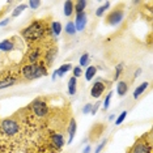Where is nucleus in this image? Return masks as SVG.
<instances>
[{
	"instance_id": "1",
	"label": "nucleus",
	"mask_w": 153,
	"mask_h": 153,
	"mask_svg": "<svg viewBox=\"0 0 153 153\" xmlns=\"http://www.w3.org/2000/svg\"><path fill=\"white\" fill-rule=\"evenodd\" d=\"M21 37L27 45L42 42L50 37H54L50 30V21L47 19H38L21 30Z\"/></svg>"
},
{
	"instance_id": "2",
	"label": "nucleus",
	"mask_w": 153,
	"mask_h": 153,
	"mask_svg": "<svg viewBox=\"0 0 153 153\" xmlns=\"http://www.w3.org/2000/svg\"><path fill=\"white\" fill-rule=\"evenodd\" d=\"M48 75V68L43 62L34 64H21L20 65V76L22 80H36Z\"/></svg>"
},
{
	"instance_id": "3",
	"label": "nucleus",
	"mask_w": 153,
	"mask_h": 153,
	"mask_svg": "<svg viewBox=\"0 0 153 153\" xmlns=\"http://www.w3.org/2000/svg\"><path fill=\"white\" fill-rule=\"evenodd\" d=\"M20 80H21L20 65H12L5 71H1L0 72V90L17 84Z\"/></svg>"
},
{
	"instance_id": "4",
	"label": "nucleus",
	"mask_w": 153,
	"mask_h": 153,
	"mask_svg": "<svg viewBox=\"0 0 153 153\" xmlns=\"http://www.w3.org/2000/svg\"><path fill=\"white\" fill-rule=\"evenodd\" d=\"M131 153H153L152 152V135L151 131L143 135L135 141L134 147L131 148Z\"/></svg>"
},
{
	"instance_id": "5",
	"label": "nucleus",
	"mask_w": 153,
	"mask_h": 153,
	"mask_svg": "<svg viewBox=\"0 0 153 153\" xmlns=\"http://www.w3.org/2000/svg\"><path fill=\"white\" fill-rule=\"evenodd\" d=\"M109 86H110V82H107L106 80L97 79L94 81V84H93V86H92V89H90V96H92L93 98H100Z\"/></svg>"
},
{
	"instance_id": "6",
	"label": "nucleus",
	"mask_w": 153,
	"mask_h": 153,
	"mask_svg": "<svg viewBox=\"0 0 153 153\" xmlns=\"http://www.w3.org/2000/svg\"><path fill=\"white\" fill-rule=\"evenodd\" d=\"M123 16H124V11L122 8H115L113 9L109 15L106 17V22L109 24V25H113V26H117L118 24L122 22V20H123Z\"/></svg>"
},
{
	"instance_id": "7",
	"label": "nucleus",
	"mask_w": 153,
	"mask_h": 153,
	"mask_svg": "<svg viewBox=\"0 0 153 153\" xmlns=\"http://www.w3.org/2000/svg\"><path fill=\"white\" fill-rule=\"evenodd\" d=\"M17 37H12V38H7V39L0 42V51L3 53H11L17 47Z\"/></svg>"
},
{
	"instance_id": "8",
	"label": "nucleus",
	"mask_w": 153,
	"mask_h": 153,
	"mask_svg": "<svg viewBox=\"0 0 153 153\" xmlns=\"http://www.w3.org/2000/svg\"><path fill=\"white\" fill-rule=\"evenodd\" d=\"M86 13L85 12H81V13H77L76 16V20H75V27H76V32H82L86 26Z\"/></svg>"
},
{
	"instance_id": "9",
	"label": "nucleus",
	"mask_w": 153,
	"mask_h": 153,
	"mask_svg": "<svg viewBox=\"0 0 153 153\" xmlns=\"http://www.w3.org/2000/svg\"><path fill=\"white\" fill-rule=\"evenodd\" d=\"M76 128H77V124H76V120L75 118H71L68 120V127H67V135H68V144H71L74 141V137H75V134H76Z\"/></svg>"
},
{
	"instance_id": "10",
	"label": "nucleus",
	"mask_w": 153,
	"mask_h": 153,
	"mask_svg": "<svg viewBox=\"0 0 153 153\" xmlns=\"http://www.w3.org/2000/svg\"><path fill=\"white\" fill-rule=\"evenodd\" d=\"M50 30H51V34L56 38L58 36H60V33L63 32V26L59 21H51L50 22Z\"/></svg>"
},
{
	"instance_id": "11",
	"label": "nucleus",
	"mask_w": 153,
	"mask_h": 153,
	"mask_svg": "<svg viewBox=\"0 0 153 153\" xmlns=\"http://www.w3.org/2000/svg\"><path fill=\"white\" fill-rule=\"evenodd\" d=\"M128 92V84L127 81H124V80H120V81H118V85H117V93L119 97H123L126 96V93Z\"/></svg>"
},
{
	"instance_id": "12",
	"label": "nucleus",
	"mask_w": 153,
	"mask_h": 153,
	"mask_svg": "<svg viewBox=\"0 0 153 153\" xmlns=\"http://www.w3.org/2000/svg\"><path fill=\"white\" fill-rule=\"evenodd\" d=\"M149 86V82H147V81H144V82H141L140 85L137 86L136 89L134 90V98L136 100V98H139V97H140L143 93L145 92V90H147V88Z\"/></svg>"
},
{
	"instance_id": "13",
	"label": "nucleus",
	"mask_w": 153,
	"mask_h": 153,
	"mask_svg": "<svg viewBox=\"0 0 153 153\" xmlns=\"http://www.w3.org/2000/svg\"><path fill=\"white\" fill-rule=\"evenodd\" d=\"M75 12V3L74 1H65L64 3V16L71 17Z\"/></svg>"
},
{
	"instance_id": "14",
	"label": "nucleus",
	"mask_w": 153,
	"mask_h": 153,
	"mask_svg": "<svg viewBox=\"0 0 153 153\" xmlns=\"http://www.w3.org/2000/svg\"><path fill=\"white\" fill-rule=\"evenodd\" d=\"M76 88H77V79H75L72 76L71 79L68 80V93L71 96H74L76 93Z\"/></svg>"
},
{
	"instance_id": "15",
	"label": "nucleus",
	"mask_w": 153,
	"mask_h": 153,
	"mask_svg": "<svg viewBox=\"0 0 153 153\" xmlns=\"http://www.w3.org/2000/svg\"><path fill=\"white\" fill-rule=\"evenodd\" d=\"M71 69H72L71 64H63V65H60L56 71H55V74H56V76H59V77H63V76L67 74L68 71H71Z\"/></svg>"
},
{
	"instance_id": "16",
	"label": "nucleus",
	"mask_w": 153,
	"mask_h": 153,
	"mask_svg": "<svg viewBox=\"0 0 153 153\" xmlns=\"http://www.w3.org/2000/svg\"><path fill=\"white\" fill-rule=\"evenodd\" d=\"M97 74V68L94 67V65H89L88 68H86V71H85V79H86V81H90L93 77L96 76Z\"/></svg>"
},
{
	"instance_id": "17",
	"label": "nucleus",
	"mask_w": 153,
	"mask_h": 153,
	"mask_svg": "<svg viewBox=\"0 0 153 153\" xmlns=\"http://www.w3.org/2000/svg\"><path fill=\"white\" fill-rule=\"evenodd\" d=\"M64 30H65V33H67L68 36H75V34H76L75 24L72 22V21H68L67 25H65V27H64Z\"/></svg>"
},
{
	"instance_id": "18",
	"label": "nucleus",
	"mask_w": 153,
	"mask_h": 153,
	"mask_svg": "<svg viewBox=\"0 0 153 153\" xmlns=\"http://www.w3.org/2000/svg\"><path fill=\"white\" fill-rule=\"evenodd\" d=\"M86 4H88V3H86L85 0H80V1H76V3H75V11H76V13L84 12Z\"/></svg>"
},
{
	"instance_id": "19",
	"label": "nucleus",
	"mask_w": 153,
	"mask_h": 153,
	"mask_svg": "<svg viewBox=\"0 0 153 153\" xmlns=\"http://www.w3.org/2000/svg\"><path fill=\"white\" fill-rule=\"evenodd\" d=\"M27 8V5L26 4H20V5H17L15 9H13V12H12V17H17V16H20L22 13V11H25V9Z\"/></svg>"
},
{
	"instance_id": "20",
	"label": "nucleus",
	"mask_w": 153,
	"mask_h": 153,
	"mask_svg": "<svg viewBox=\"0 0 153 153\" xmlns=\"http://www.w3.org/2000/svg\"><path fill=\"white\" fill-rule=\"evenodd\" d=\"M109 8H110V3H109V1H106L103 5H101V7H98V8H97L96 16H97V17H101V16L103 15V13H105L106 9H109Z\"/></svg>"
},
{
	"instance_id": "21",
	"label": "nucleus",
	"mask_w": 153,
	"mask_h": 153,
	"mask_svg": "<svg viewBox=\"0 0 153 153\" xmlns=\"http://www.w3.org/2000/svg\"><path fill=\"white\" fill-rule=\"evenodd\" d=\"M123 69H124V64H123V63H119V64H118L117 67H115V75H114V77H113L114 81H117V80L120 77V75L123 74Z\"/></svg>"
},
{
	"instance_id": "22",
	"label": "nucleus",
	"mask_w": 153,
	"mask_h": 153,
	"mask_svg": "<svg viewBox=\"0 0 153 153\" xmlns=\"http://www.w3.org/2000/svg\"><path fill=\"white\" fill-rule=\"evenodd\" d=\"M89 64V54L88 53H85V54H82L81 55V58H80V67H85V65H88Z\"/></svg>"
},
{
	"instance_id": "23",
	"label": "nucleus",
	"mask_w": 153,
	"mask_h": 153,
	"mask_svg": "<svg viewBox=\"0 0 153 153\" xmlns=\"http://www.w3.org/2000/svg\"><path fill=\"white\" fill-rule=\"evenodd\" d=\"M111 97H113V92H109L107 96L105 97V101H103V110H107L110 106V102H111Z\"/></svg>"
},
{
	"instance_id": "24",
	"label": "nucleus",
	"mask_w": 153,
	"mask_h": 153,
	"mask_svg": "<svg viewBox=\"0 0 153 153\" xmlns=\"http://www.w3.org/2000/svg\"><path fill=\"white\" fill-rule=\"evenodd\" d=\"M126 117H127V111H123V113H120L119 117H118V119L115 120V126H119V124L123 123V120L126 119Z\"/></svg>"
},
{
	"instance_id": "25",
	"label": "nucleus",
	"mask_w": 153,
	"mask_h": 153,
	"mask_svg": "<svg viewBox=\"0 0 153 153\" xmlns=\"http://www.w3.org/2000/svg\"><path fill=\"white\" fill-rule=\"evenodd\" d=\"M72 71H74V77L75 79H77V77H80V76L82 75V68L80 67V65H77V67H74V68H72Z\"/></svg>"
},
{
	"instance_id": "26",
	"label": "nucleus",
	"mask_w": 153,
	"mask_h": 153,
	"mask_svg": "<svg viewBox=\"0 0 153 153\" xmlns=\"http://www.w3.org/2000/svg\"><path fill=\"white\" fill-rule=\"evenodd\" d=\"M41 4H42V3H41L39 0H30V1H29V7H30L32 9H37V8H39Z\"/></svg>"
},
{
	"instance_id": "27",
	"label": "nucleus",
	"mask_w": 153,
	"mask_h": 153,
	"mask_svg": "<svg viewBox=\"0 0 153 153\" xmlns=\"http://www.w3.org/2000/svg\"><path fill=\"white\" fill-rule=\"evenodd\" d=\"M106 143H107V139H103L102 143H100V144H98V147H97V149H96V153H101V151H102V149L105 148Z\"/></svg>"
},
{
	"instance_id": "28",
	"label": "nucleus",
	"mask_w": 153,
	"mask_h": 153,
	"mask_svg": "<svg viewBox=\"0 0 153 153\" xmlns=\"http://www.w3.org/2000/svg\"><path fill=\"white\" fill-rule=\"evenodd\" d=\"M100 105H101V102H96V103H93V106H92V110H90V114H92V115H94V114L97 113V110H98Z\"/></svg>"
},
{
	"instance_id": "29",
	"label": "nucleus",
	"mask_w": 153,
	"mask_h": 153,
	"mask_svg": "<svg viewBox=\"0 0 153 153\" xmlns=\"http://www.w3.org/2000/svg\"><path fill=\"white\" fill-rule=\"evenodd\" d=\"M92 106H93V103H86L84 106V109H82V114H89L90 110H92Z\"/></svg>"
},
{
	"instance_id": "30",
	"label": "nucleus",
	"mask_w": 153,
	"mask_h": 153,
	"mask_svg": "<svg viewBox=\"0 0 153 153\" xmlns=\"http://www.w3.org/2000/svg\"><path fill=\"white\" fill-rule=\"evenodd\" d=\"M9 22H11V20L9 19H4L3 21H0V26H5V25H8Z\"/></svg>"
},
{
	"instance_id": "31",
	"label": "nucleus",
	"mask_w": 153,
	"mask_h": 153,
	"mask_svg": "<svg viewBox=\"0 0 153 153\" xmlns=\"http://www.w3.org/2000/svg\"><path fill=\"white\" fill-rule=\"evenodd\" d=\"M90 149H92V148H90V145H86L85 149L82 151V153H89V152H90Z\"/></svg>"
},
{
	"instance_id": "32",
	"label": "nucleus",
	"mask_w": 153,
	"mask_h": 153,
	"mask_svg": "<svg viewBox=\"0 0 153 153\" xmlns=\"http://www.w3.org/2000/svg\"><path fill=\"white\" fill-rule=\"evenodd\" d=\"M140 74H141V69H140V68H139V69H137V71H136V74H135V76H134V80H135V79H136V77H137V76H139V75H140Z\"/></svg>"
},
{
	"instance_id": "33",
	"label": "nucleus",
	"mask_w": 153,
	"mask_h": 153,
	"mask_svg": "<svg viewBox=\"0 0 153 153\" xmlns=\"http://www.w3.org/2000/svg\"><path fill=\"white\" fill-rule=\"evenodd\" d=\"M114 118H115V115H114V114H113V115H110V117H109V119H110V120H113Z\"/></svg>"
}]
</instances>
